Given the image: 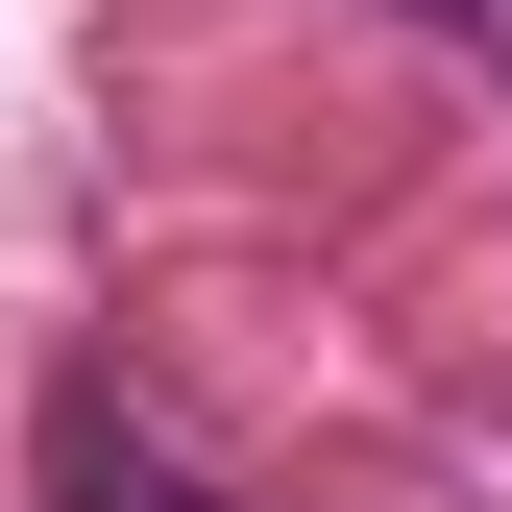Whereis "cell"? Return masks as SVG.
Here are the masks:
<instances>
[{"label":"cell","mask_w":512,"mask_h":512,"mask_svg":"<svg viewBox=\"0 0 512 512\" xmlns=\"http://www.w3.org/2000/svg\"><path fill=\"white\" fill-rule=\"evenodd\" d=\"M49 512H220V464L147 391H49Z\"/></svg>","instance_id":"6da1fadb"},{"label":"cell","mask_w":512,"mask_h":512,"mask_svg":"<svg viewBox=\"0 0 512 512\" xmlns=\"http://www.w3.org/2000/svg\"><path fill=\"white\" fill-rule=\"evenodd\" d=\"M415 25H488V0H415Z\"/></svg>","instance_id":"7a4b0ae2"}]
</instances>
